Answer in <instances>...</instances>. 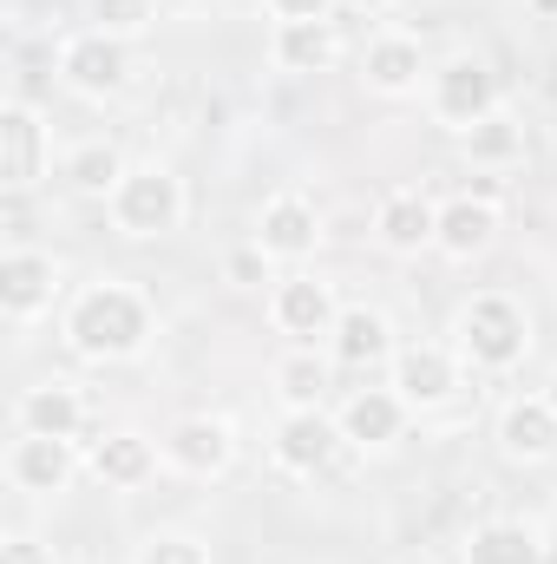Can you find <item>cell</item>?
<instances>
[{
	"mask_svg": "<svg viewBox=\"0 0 557 564\" xmlns=\"http://www.w3.org/2000/svg\"><path fill=\"white\" fill-rule=\"evenodd\" d=\"M66 341L92 361H125L151 341V302L125 282H92L66 308Z\"/></svg>",
	"mask_w": 557,
	"mask_h": 564,
	"instance_id": "cell-1",
	"label": "cell"
},
{
	"mask_svg": "<svg viewBox=\"0 0 557 564\" xmlns=\"http://www.w3.org/2000/svg\"><path fill=\"white\" fill-rule=\"evenodd\" d=\"M459 348H466L472 368H492V375L518 368L525 348H532V315H525V302H512L505 289L472 295V302L459 308Z\"/></svg>",
	"mask_w": 557,
	"mask_h": 564,
	"instance_id": "cell-2",
	"label": "cell"
},
{
	"mask_svg": "<svg viewBox=\"0 0 557 564\" xmlns=\"http://www.w3.org/2000/svg\"><path fill=\"white\" fill-rule=\"evenodd\" d=\"M112 224L125 237H171L184 224V184L164 164H132L112 191Z\"/></svg>",
	"mask_w": 557,
	"mask_h": 564,
	"instance_id": "cell-3",
	"label": "cell"
},
{
	"mask_svg": "<svg viewBox=\"0 0 557 564\" xmlns=\"http://www.w3.org/2000/svg\"><path fill=\"white\" fill-rule=\"evenodd\" d=\"M492 112H499V79H492V66L472 59V53H452V59L433 73V119L452 126V132H472V126L492 119Z\"/></svg>",
	"mask_w": 557,
	"mask_h": 564,
	"instance_id": "cell-4",
	"label": "cell"
},
{
	"mask_svg": "<svg viewBox=\"0 0 557 564\" xmlns=\"http://www.w3.org/2000/svg\"><path fill=\"white\" fill-rule=\"evenodd\" d=\"M59 79L73 93H86V99H106V93H119L132 79V46L119 33H99L92 26V33H79V40L59 46Z\"/></svg>",
	"mask_w": 557,
	"mask_h": 564,
	"instance_id": "cell-5",
	"label": "cell"
},
{
	"mask_svg": "<svg viewBox=\"0 0 557 564\" xmlns=\"http://www.w3.org/2000/svg\"><path fill=\"white\" fill-rule=\"evenodd\" d=\"M53 289H59V263L40 257V250H7L0 257V308L13 322H33L40 308H53Z\"/></svg>",
	"mask_w": 557,
	"mask_h": 564,
	"instance_id": "cell-6",
	"label": "cell"
},
{
	"mask_svg": "<svg viewBox=\"0 0 557 564\" xmlns=\"http://www.w3.org/2000/svg\"><path fill=\"white\" fill-rule=\"evenodd\" d=\"M335 453H341V421H328L321 408L282 414V426H276V466L302 473V479H315Z\"/></svg>",
	"mask_w": 557,
	"mask_h": 564,
	"instance_id": "cell-7",
	"label": "cell"
},
{
	"mask_svg": "<svg viewBox=\"0 0 557 564\" xmlns=\"http://www.w3.org/2000/svg\"><path fill=\"white\" fill-rule=\"evenodd\" d=\"M452 388H459V368H452V355H446L439 341H407V348H394V394H401L407 408H439Z\"/></svg>",
	"mask_w": 557,
	"mask_h": 564,
	"instance_id": "cell-8",
	"label": "cell"
},
{
	"mask_svg": "<svg viewBox=\"0 0 557 564\" xmlns=\"http://www.w3.org/2000/svg\"><path fill=\"white\" fill-rule=\"evenodd\" d=\"M276 328L282 335H295V341H321V335H335V322H341V308H335V289L321 276H288L276 282Z\"/></svg>",
	"mask_w": 557,
	"mask_h": 564,
	"instance_id": "cell-9",
	"label": "cell"
},
{
	"mask_svg": "<svg viewBox=\"0 0 557 564\" xmlns=\"http://www.w3.org/2000/svg\"><path fill=\"white\" fill-rule=\"evenodd\" d=\"M230 453H237V440H230V421H217V414H190V421L171 426V440H164V459L177 473H190V479L223 473Z\"/></svg>",
	"mask_w": 557,
	"mask_h": 564,
	"instance_id": "cell-10",
	"label": "cell"
},
{
	"mask_svg": "<svg viewBox=\"0 0 557 564\" xmlns=\"http://www.w3.org/2000/svg\"><path fill=\"white\" fill-rule=\"evenodd\" d=\"M256 243H263L270 257H282V263L315 257V243H321V217H315V204H308V197H270L263 217H256Z\"/></svg>",
	"mask_w": 557,
	"mask_h": 564,
	"instance_id": "cell-11",
	"label": "cell"
},
{
	"mask_svg": "<svg viewBox=\"0 0 557 564\" xmlns=\"http://www.w3.org/2000/svg\"><path fill=\"white\" fill-rule=\"evenodd\" d=\"M335 421H341V440H354V446H387L407 426V401L394 388H354Z\"/></svg>",
	"mask_w": 557,
	"mask_h": 564,
	"instance_id": "cell-12",
	"label": "cell"
},
{
	"mask_svg": "<svg viewBox=\"0 0 557 564\" xmlns=\"http://www.w3.org/2000/svg\"><path fill=\"white\" fill-rule=\"evenodd\" d=\"M7 479L20 492H59L73 479V440H46V433H20L7 453Z\"/></svg>",
	"mask_w": 557,
	"mask_h": 564,
	"instance_id": "cell-13",
	"label": "cell"
},
{
	"mask_svg": "<svg viewBox=\"0 0 557 564\" xmlns=\"http://www.w3.org/2000/svg\"><path fill=\"white\" fill-rule=\"evenodd\" d=\"M492 230H499V204H479V197H446L439 204V230H433V250H446L452 263H466V257H479L485 243H492Z\"/></svg>",
	"mask_w": 557,
	"mask_h": 564,
	"instance_id": "cell-14",
	"label": "cell"
},
{
	"mask_svg": "<svg viewBox=\"0 0 557 564\" xmlns=\"http://www.w3.org/2000/svg\"><path fill=\"white\" fill-rule=\"evenodd\" d=\"M40 164H46V139H40V119H33V106H7L0 112V177H7V191H26L33 177H40Z\"/></svg>",
	"mask_w": 557,
	"mask_h": 564,
	"instance_id": "cell-15",
	"label": "cell"
},
{
	"mask_svg": "<svg viewBox=\"0 0 557 564\" xmlns=\"http://www.w3.org/2000/svg\"><path fill=\"white\" fill-rule=\"evenodd\" d=\"M433 230H439V204H426L419 191H394V197H381V210H374V237H381L387 250H401V257L426 250Z\"/></svg>",
	"mask_w": 557,
	"mask_h": 564,
	"instance_id": "cell-16",
	"label": "cell"
},
{
	"mask_svg": "<svg viewBox=\"0 0 557 564\" xmlns=\"http://www.w3.org/2000/svg\"><path fill=\"white\" fill-rule=\"evenodd\" d=\"M79 426H86V401H79V388H66V381H40V388H26V401H20V433L79 440Z\"/></svg>",
	"mask_w": 557,
	"mask_h": 564,
	"instance_id": "cell-17",
	"label": "cell"
},
{
	"mask_svg": "<svg viewBox=\"0 0 557 564\" xmlns=\"http://www.w3.org/2000/svg\"><path fill=\"white\" fill-rule=\"evenodd\" d=\"M361 73H368V86H374V93L401 99V93H414V86H419V73H426V53H419L414 33H381V40L368 46Z\"/></svg>",
	"mask_w": 557,
	"mask_h": 564,
	"instance_id": "cell-18",
	"label": "cell"
},
{
	"mask_svg": "<svg viewBox=\"0 0 557 564\" xmlns=\"http://www.w3.org/2000/svg\"><path fill=\"white\" fill-rule=\"evenodd\" d=\"M335 361L341 368H374V361H394V341H387V315L381 308H341L335 322Z\"/></svg>",
	"mask_w": 557,
	"mask_h": 564,
	"instance_id": "cell-19",
	"label": "cell"
},
{
	"mask_svg": "<svg viewBox=\"0 0 557 564\" xmlns=\"http://www.w3.org/2000/svg\"><path fill=\"white\" fill-rule=\"evenodd\" d=\"M499 446L512 459H545V453H557V408L551 401H512L499 414Z\"/></svg>",
	"mask_w": 557,
	"mask_h": 564,
	"instance_id": "cell-20",
	"label": "cell"
},
{
	"mask_svg": "<svg viewBox=\"0 0 557 564\" xmlns=\"http://www.w3.org/2000/svg\"><path fill=\"white\" fill-rule=\"evenodd\" d=\"M151 466H157V453H151L144 433H106V440L92 446V479H99V486L132 492V486L151 479Z\"/></svg>",
	"mask_w": 557,
	"mask_h": 564,
	"instance_id": "cell-21",
	"label": "cell"
},
{
	"mask_svg": "<svg viewBox=\"0 0 557 564\" xmlns=\"http://www.w3.org/2000/svg\"><path fill=\"white\" fill-rule=\"evenodd\" d=\"M538 558H545V545L518 519H492L466 539V564H538Z\"/></svg>",
	"mask_w": 557,
	"mask_h": 564,
	"instance_id": "cell-22",
	"label": "cell"
},
{
	"mask_svg": "<svg viewBox=\"0 0 557 564\" xmlns=\"http://www.w3.org/2000/svg\"><path fill=\"white\" fill-rule=\"evenodd\" d=\"M276 66L282 73H321V66H335V26L328 20H288L276 26Z\"/></svg>",
	"mask_w": 557,
	"mask_h": 564,
	"instance_id": "cell-23",
	"label": "cell"
},
{
	"mask_svg": "<svg viewBox=\"0 0 557 564\" xmlns=\"http://www.w3.org/2000/svg\"><path fill=\"white\" fill-rule=\"evenodd\" d=\"M119 177H125V158H119V144H106V139L79 144V151L66 158V184L86 191V197H112Z\"/></svg>",
	"mask_w": 557,
	"mask_h": 564,
	"instance_id": "cell-24",
	"label": "cell"
},
{
	"mask_svg": "<svg viewBox=\"0 0 557 564\" xmlns=\"http://www.w3.org/2000/svg\"><path fill=\"white\" fill-rule=\"evenodd\" d=\"M466 158H472V164H485V171H499V164H518V158H525V126H518L512 112H492V119H479V126L466 132Z\"/></svg>",
	"mask_w": 557,
	"mask_h": 564,
	"instance_id": "cell-25",
	"label": "cell"
},
{
	"mask_svg": "<svg viewBox=\"0 0 557 564\" xmlns=\"http://www.w3.org/2000/svg\"><path fill=\"white\" fill-rule=\"evenodd\" d=\"M276 394H282V408H288V414L321 408V394H328V368L315 361V348H302V355L276 361Z\"/></svg>",
	"mask_w": 557,
	"mask_h": 564,
	"instance_id": "cell-26",
	"label": "cell"
},
{
	"mask_svg": "<svg viewBox=\"0 0 557 564\" xmlns=\"http://www.w3.org/2000/svg\"><path fill=\"white\" fill-rule=\"evenodd\" d=\"M132 564H210V545L190 532H151Z\"/></svg>",
	"mask_w": 557,
	"mask_h": 564,
	"instance_id": "cell-27",
	"label": "cell"
},
{
	"mask_svg": "<svg viewBox=\"0 0 557 564\" xmlns=\"http://www.w3.org/2000/svg\"><path fill=\"white\" fill-rule=\"evenodd\" d=\"M92 7V20H99V33H144L151 26V13H157V0H86Z\"/></svg>",
	"mask_w": 557,
	"mask_h": 564,
	"instance_id": "cell-28",
	"label": "cell"
},
{
	"mask_svg": "<svg viewBox=\"0 0 557 564\" xmlns=\"http://www.w3.org/2000/svg\"><path fill=\"white\" fill-rule=\"evenodd\" d=\"M223 276L237 282V289H256V282H270V250H263V243H250V250H230Z\"/></svg>",
	"mask_w": 557,
	"mask_h": 564,
	"instance_id": "cell-29",
	"label": "cell"
},
{
	"mask_svg": "<svg viewBox=\"0 0 557 564\" xmlns=\"http://www.w3.org/2000/svg\"><path fill=\"white\" fill-rule=\"evenodd\" d=\"M328 7H335V0H270L276 26H288V20H328Z\"/></svg>",
	"mask_w": 557,
	"mask_h": 564,
	"instance_id": "cell-30",
	"label": "cell"
},
{
	"mask_svg": "<svg viewBox=\"0 0 557 564\" xmlns=\"http://www.w3.org/2000/svg\"><path fill=\"white\" fill-rule=\"evenodd\" d=\"M0 564H53V558H46V545H40V539H26V532H13V539L0 545Z\"/></svg>",
	"mask_w": 557,
	"mask_h": 564,
	"instance_id": "cell-31",
	"label": "cell"
},
{
	"mask_svg": "<svg viewBox=\"0 0 557 564\" xmlns=\"http://www.w3.org/2000/svg\"><path fill=\"white\" fill-rule=\"evenodd\" d=\"M341 7H354V13H381V7H394V0H341Z\"/></svg>",
	"mask_w": 557,
	"mask_h": 564,
	"instance_id": "cell-32",
	"label": "cell"
},
{
	"mask_svg": "<svg viewBox=\"0 0 557 564\" xmlns=\"http://www.w3.org/2000/svg\"><path fill=\"white\" fill-rule=\"evenodd\" d=\"M545 401H551V408H557V381H551V394H545Z\"/></svg>",
	"mask_w": 557,
	"mask_h": 564,
	"instance_id": "cell-33",
	"label": "cell"
}]
</instances>
